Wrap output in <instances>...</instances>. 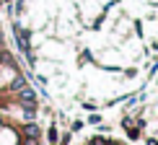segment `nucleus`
Returning <instances> with one entry per match:
<instances>
[{
  "label": "nucleus",
  "mask_w": 158,
  "mask_h": 145,
  "mask_svg": "<svg viewBox=\"0 0 158 145\" xmlns=\"http://www.w3.org/2000/svg\"><path fill=\"white\" fill-rule=\"evenodd\" d=\"M16 39H18V47L23 52H29V31H23L21 26H16Z\"/></svg>",
  "instance_id": "1"
},
{
  "label": "nucleus",
  "mask_w": 158,
  "mask_h": 145,
  "mask_svg": "<svg viewBox=\"0 0 158 145\" xmlns=\"http://www.w3.org/2000/svg\"><path fill=\"white\" fill-rule=\"evenodd\" d=\"M23 132L29 135V137H39V127H36V124H26V127H23Z\"/></svg>",
  "instance_id": "2"
},
{
  "label": "nucleus",
  "mask_w": 158,
  "mask_h": 145,
  "mask_svg": "<svg viewBox=\"0 0 158 145\" xmlns=\"http://www.w3.org/2000/svg\"><path fill=\"white\" fill-rule=\"evenodd\" d=\"M26 88V81L23 78H16V81H13V91H23Z\"/></svg>",
  "instance_id": "3"
},
{
  "label": "nucleus",
  "mask_w": 158,
  "mask_h": 145,
  "mask_svg": "<svg viewBox=\"0 0 158 145\" xmlns=\"http://www.w3.org/2000/svg\"><path fill=\"white\" fill-rule=\"evenodd\" d=\"M106 145H117V143H106Z\"/></svg>",
  "instance_id": "4"
},
{
  "label": "nucleus",
  "mask_w": 158,
  "mask_h": 145,
  "mask_svg": "<svg viewBox=\"0 0 158 145\" xmlns=\"http://www.w3.org/2000/svg\"><path fill=\"white\" fill-rule=\"evenodd\" d=\"M5 3H10V0H5Z\"/></svg>",
  "instance_id": "5"
}]
</instances>
